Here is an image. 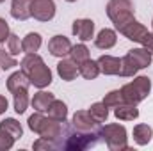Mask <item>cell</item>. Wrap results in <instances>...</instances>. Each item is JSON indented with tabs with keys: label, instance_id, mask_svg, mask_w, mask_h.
Segmentation results:
<instances>
[{
	"label": "cell",
	"instance_id": "17",
	"mask_svg": "<svg viewBox=\"0 0 153 151\" xmlns=\"http://www.w3.org/2000/svg\"><path fill=\"white\" fill-rule=\"evenodd\" d=\"M29 85H30V80H29V76L25 75L22 70L14 71L13 75L7 78V89H9V93H16L20 89H29Z\"/></svg>",
	"mask_w": 153,
	"mask_h": 151
},
{
	"label": "cell",
	"instance_id": "25",
	"mask_svg": "<svg viewBox=\"0 0 153 151\" xmlns=\"http://www.w3.org/2000/svg\"><path fill=\"white\" fill-rule=\"evenodd\" d=\"M89 114L93 115V119L96 123H105L109 117V107H105L103 101H96L89 107Z\"/></svg>",
	"mask_w": 153,
	"mask_h": 151
},
{
	"label": "cell",
	"instance_id": "32",
	"mask_svg": "<svg viewBox=\"0 0 153 151\" xmlns=\"http://www.w3.org/2000/svg\"><path fill=\"white\" fill-rule=\"evenodd\" d=\"M32 148H34V150H57L52 141H46V139H43V137H39L38 141L34 142Z\"/></svg>",
	"mask_w": 153,
	"mask_h": 151
},
{
	"label": "cell",
	"instance_id": "2",
	"mask_svg": "<svg viewBox=\"0 0 153 151\" xmlns=\"http://www.w3.org/2000/svg\"><path fill=\"white\" fill-rule=\"evenodd\" d=\"M20 66H22V71L29 76L30 84H34L36 87L45 89L52 84V71L38 53H27Z\"/></svg>",
	"mask_w": 153,
	"mask_h": 151
},
{
	"label": "cell",
	"instance_id": "6",
	"mask_svg": "<svg viewBox=\"0 0 153 151\" xmlns=\"http://www.w3.org/2000/svg\"><path fill=\"white\" fill-rule=\"evenodd\" d=\"M150 93H152V80L148 76H137V78H134L132 82H128L121 87L123 100L128 101V103H134V105L146 100Z\"/></svg>",
	"mask_w": 153,
	"mask_h": 151
},
{
	"label": "cell",
	"instance_id": "8",
	"mask_svg": "<svg viewBox=\"0 0 153 151\" xmlns=\"http://www.w3.org/2000/svg\"><path fill=\"white\" fill-rule=\"evenodd\" d=\"M107 16L116 27L134 18V4L130 0H111L107 4Z\"/></svg>",
	"mask_w": 153,
	"mask_h": 151
},
{
	"label": "cell",
	"instance_id": "28",
	"mask_svg": "<svg viewBox=\"0 0 153 151\" xmlns=\"http://www.w3.org/2000/svg\"><path fill=\"white\" fill-rule=\"evenodd\" d=\"M125 100H123V94H121V91H111L109 94H105V98H103V103H105V107H109V109H116L119 103H123Z\"/></svg>",
	"mask_w": 153,
	"mask_h": 151
},
{
	"label": "cell",
	"instance_id": "18",
	"mask_svg": "<svg viewBox=\"0 0 153 151\" xmlns=\"http://www.w3.org/2000/svg\"><path fill=\"white\" fill-rule=\"evenodd\" d=\"M116 41H117V36H116V32L112 29H103V30H100V34L94 38V44L100 48V50H109V48H112L116 44Z\"/></svg>",
	"mask_w": 153,
	"mask_h": 151
},
{
	"label": "cell",
	"instance_id": "11",
	"mask_svg": "<svg viewBox=\"0 0 153 151\" xmlns=\"http://www.w3.org/2000/svg\"><path fill=\"white\" fill-rule=\"evenodd\" d=\"M73 128L80 132H98V123L93 119L89 110H78L73 115Z\"/></svg>",
	"mask_w": 153,
	"mask_h": 151
},
{
	"label": "cell",
	"instance_id": "33",
	"mask_svg": "<svg viewBox=\"0 0 153 151\" xmlns=\"http://www.w3.org/2000/svg\"><path fill=\"white\" fill-rule=\"evenodd\" d=\"M9 34H11V32H9V25H7V21H5L4 18H0V44L7 41Z\"/></svg>",
	"mask_w": 153,
	"mask_h": 151
},
{
	"label": "cell",
	"instance_id": "19",
	"mask_svg": "<svg viewBox=\"0 0 153 151\" xmlns=\"http://www.w3.org/2000/svg\"><path fill=\"white\" fill-rule=\"evenodd\" d=\"M55 98H53V94L52 93H46V91H39L38 94H34V98H32V107L36 109V112H46L48 110V107H50V103L53 101Z\"/></svg>",
	"mask_w": 153,
	"mask_h": 151
},
{
	"label": "cell",
	"instance_id": "31",
	"mask_svg": "<svg viewBox=\"0 0 153 151\" xmlns=\"http://www.w3.org/2000/svg\"><path fill=\"white\" fill-rule=\"evenodd\" d=\"M14 137H11L7 132H4V130H0V151H7L13 148V144H14Z\"/></svg>",
	"mask_w": 153,
	"mask_h": 151
},
{
	"label": "cell",
	"instance_id": "37",
	"mask_svg": "<svg viewBox=\"0 0 153 151\" xmlns=\"http://www.w3.org/2000/svg\"><path fill=\"white\" fill-rule=\"evenodd\" d=\"M152 27H153V20H152Z\"/></svg>",
	"mask_w": 153,
	"mask_h": 151
},
{
	"label": "cell",
	"instance_id": "13",
	"mask_svg": "<svg viewBox=\"0 0 153 151\" xmlns=\"http://www.w3.org/2000/svg\"><path fill=\"white\" fill-rule=\"evenodd\" d=\"M11 14L13 18L25 21L32 16V0H13L11 4Z\"/></svg>",
	"mask_w": 153,
	"mask_h": 151
},
{
	"label": "cell",
	"instance_id": "16",
	"mask_svg": "<svg viewBox=\"0 0 153 151\" xmlns=\"http://www.w3.org/2000/svg\"><path fill=\"white\" fill-rule=\"evenodd\" d=\"M114 115L119 121H134V119L139 117V110H137V107L134 103L123 101L114 109Z\"/></svg>",
	"mask_w": 153,
	"mask_h": 151
},
{
	"label": "cell",
	"instance_id": "3",
	"mask_svg": "<svg viewBox=\"0 0 153 151\" xmlns=\"http://www.w3.org/2000/svg\"><path fill=\"white\" fill-rule=\"evenodd\" d=\"M152 55L153 53L148 52L144 46L130 50L121 59V73H119V76H134L137 71L148 68L152 64Z\"/></svg>",
	"mask_w": 153,
	"mask_h": 151
},
{
	"label": "cell",
	"instance_id": "29",
	"mask_svg": "<svg viewBox=\"0 0 153 151\" xmlns=\"http://www.w3.org/2000/svg\"><path fill=\"white\" fill-rule=\"evenodd\" d=\"M14 66H18L16 59H14L13 55L5 53V52L0 48V68H2V70H11V68H14Z\"/></svg>",
	"mask_w": 153,
	"mask_h": 151
},
{
	"label": "cell",
	"instance_id": "30",
	"mask_svg": "<svg viewBox=\"0 0 153 151\" xmlns=\"http://www.w3.org/2000/svg\"><path fill=\"white\" fill-rule=\"evenodd\" d=\"M7 46H9L11 55H18L20 52H23V50H22V41H20V38H18L16 34H9V38H7Z\"/></svg>",
	"mask_w": 153,
	"mask_h": 151
},
{
	"label": "cell",
	"instance_id": "26",
	"mask_svg": "<svg viewBox=\"0 0 153 151\" xmlns=\"http://www.w3.org/2000/svg\"><path fill=\"white\" fill-rule=\"evenodd\" d=\"M29 89H20L16 93H13V98H14V110L18 114H23L27 110V105H29Z\"/></svg>",
	"mask_w": 153,
	"mask_h": 151
},
{
	"label": "cell",
	"instance_id": "27",
	"mask_svg": "<svg viewBox=\"0 0 153 151\" xmlns=\"http://www.w3.org/2000/svg\"><path fill=\"white\" fill-rule=\"evenodd\" d=\"M70 55H71V59L75 61L76 66H78V64H82V62H85L89 59V50H87L85 44H75V46H71Z\"/></svg>",
	"mask_w": 153,
	"mask_h": 151
},
{
	"label": "cell",
	"instance_id": "10",
	"mask_svg": "<svg viewBox=\"0 0 153 151\" xmlns=\"http://www.w3.org/2000/svg\"><path fill=\"white\" fill-rule=\"evenodd\" d=\"M48 52L53 55V57H66L70 55L71 52V43L66 36H53V38L48 41Z\"/></svg>",
	"mask_w": 153,
	"mask_h": 151
},
{
	"label": "cell",
	"instance_id": "9",
	"mask_svg": "<svg viewBox=\"0 0 153 151\" xmlns=\"http://www.w3.org/2000/svg\"><path fill=\"white\" fill-rule=\"evenodd\" d=\"M32 16L38 21H50L55 16L53 0H32Z\"/></svg>",
	"mask_w": 153,
	"mask_h": 151
},
{
	"label": "cell",
	"instance_id": "12",
	"mask_svg": "<svg viewBox=\"0 0 153 151\" xmlns=\"http://www.w3.org/2000/svg\"><path fill=\"white\" fill-rule=\"evenodd\" d=\"M73 34L80 41H89L94 34V21L87 18H80L73 21Z\"/></svg>",
	"mask_w": 153,
	"mask_h": 151
},
{
	"label": "cell",
	"instance_id": "23",
	"mask_svg": "<svg viewBox=\"0 0 153 151\" xmlns=\"http://www.w3.org/2000/svg\"><path fill=\"white\" fill-rule=\"evenodd\" d=\"M41 46V36L38 32H29L22 41V50L25 53H36Z\"/></svg>",
	"mask_w": 153,
	"mask_h": 151
},
{
	"label": "cell",
	"instance_id": "21",
	"mask_svg": "<svg viewBox=\"0 0 153 151\" xmlns=\"http://www.w3.org/2000/svg\"><path fill=\"white\" fill-rule=\"evenodd\" d=\"M153 137V130L152 126L148 124H137L134 128V141L139 144V146H146Z\"/></svg>",
	"mask_w": 153,
	"mask_h": 151
},
{
	"label": "cell",
	"instance_id": "38",
	"mask_svg": "<svg viewBox=\"0 0 153 151\" xmlns=\"http://www.w3.org/2000/svg\"><path fill=\"white\" fill-rule=\"evenodd\" d=\"M0 70H2V68H0Z\"/></svg>",
	"mask_w": 153,
	"mask_h": 151
},
{
	"label": "cell",
	"instance_id": "24",
	"mask_svg": "<svg viewBox=\"0 0 153 151\" xmlns=\"http://www.w3.org/2000/svg\"><path fill=\"white\" fill-rule=\"evenodd\" d=\"M46 112H48L50 117H53V119L66 121V117H68V107H66L64 101H61V100H53V101L50 103V107H48Z\"/></svg>",
	"mask_w": 153,
	"mask_h": 151
},
{
	"label": "cell",
	"instance_id": "1",
	"mask_svg": "<svg viewBox=\"0 0 153 151\" xmlns=\"http://www.w3.org/2000/svg\"><path fill=\"white\" fill-rule=\"evenodd\" d=\"M29 128L34 133H38L39 137L52 141L57 150H62L64 137L70 130L66 121H59V119H53L50 115L46 117V115H43V112H36L29 117Z\"/></svg>",
	"mask_w": 153,
	"mask_h": 151
},
{
	"label": "cell",
	"instance_id": "7",
	"mask_svg": "<svg viewBox=\"0 0 153 151\" xmlns=\"http://www.w3.org/2000/svg\"><path fill=\"white\" fill-rule=\"evenodd\" d=\"M100 137H103L107 148L111 151H121L128 150L126 144V128L123 124H105L100 128Z\"/></svg>",
	"mask_w": 153,
	"mask_h": 151
},
{
	"label": "cell",
	"instance_id": "34",
	"mask_svg": "<svg viewBox=\"0 0 153 151\" xmlns=\"http://www.w3.org/2000/svg\"><path fill=\"white\" fill-rule=\"evenodd\" d=\"M7 105H9V103H7V100H5L4 96H0V115L7 110Z\"/></svg>",
	"mask_w": 153,
	"mask_h": 151
},
{
	"label": "cell",
	"instance_id": "4",
	"mask_svg": "<svg viewBox=\"0 0 153 151\" xmlns=\"http://www.w3.org/2000/svg\"><path fill=\"white\" fill-rule=\"evenodd\" d=\"M119 30V34H123L126 39L143 44L148 52L153 53V32H150L143 23H139L135 18H130L128 21L121 23L119 27H116Z\"/></svg>",
	"mask_w": 153,
	"mask_h": 151
},
{
	"label": "cell",
	"instance_id": "15",
	"mask_svg": "<svg viewBox=\"0 0 153 151\" xmlns=\"http://www.w3.org/2000/svg\"><path fill=\"white\" fill-rule=\"evenodd\" d=\"M57 73H59V76H61L62 80L71 82V80H75L76 75H78V66H76V62L73 59H64V57H62V61L57 64Z\"/></svg>",
	"mask_w": 153,
	"mask_h": 151
},
{
	"label": "cell",
	"instance_id": "36",
	"mask_svg": "<svg viewBox=\"0 0 153 151\" xmlns=\"http://www.w3.org/2000/svg\"><path fill=\"white\" fill-rule=\"evenodd\" d=\"M2 2H5V0H0V4H2Z\"/></svg>",
	"mask_w": 153,
	"mask_h": 151
},
{
	"label": "cell",
	"instance_id": "5",
	"mask_svg": "<svg viewBox=\"0 0 153 151\" xmlns=\"http://www.w3.org/2000/svg\"><path fill=\"white\" fill-rule=\"evenodd\" d=\"M96 137H100V130L98 132H80L73 126H70V130L64 137V142H62V150L82 151L87 148H93L98 142Z\"/></svg>",
	"mask_w": 153,
	"mask_h": 151
},
{
	"label": "cell",
	"instance_id": "14",
	"mask_svg": "<svg viewBox=\"0 0 153 151\" xmlns=\"http://www.w3.org/2000/svg\"><path fill=\"white\" fill-rule=\"evenodd\" d=\"M100 71L103 75H119L121 73V59L112 57V55H102L98 61Z\"/></svg>",
	"mask_w": 153,
	"mask_h": 151
},
{
	"label": "cell",
	"instance_id": "20",
	"mask_svg": "<svg viewBox=\"0 0 153 151\" xmlns=\"http://www.w3.org/2000/svg\"><path fill=\"white\" fill-rule=\"evenodd\" d=\"M78 73L84 76L85 80H94L96 76L100 75V66H98V62H96V61L87 59L85 62L78 64Z\"/></svg>",
	"mask_w": 153,
	"mask_h": 151
},
{
	"label": "cell",
	"instance_id": "22",
	"mask_svg": "<svg viewBox=\"0 0 153 151\" xmlns=\"http://www.w3.org/2000/svg\"><path fill=\"white\" fill-rule=\"evenodd\" d=\"M0 130L7 132V133H9L11 137H14L16 141L23 135V128H22V124H20L16 119H13V117H7V119L0 121Z\"/></svg>",
	"mask_w": 153,
	"mask_h": 151
},
{
	"label": "cell",
	"instance_id": "35",
	"mask_svg": "<svg viewBox=\"0 0 153 151\" xmlns=\"http://www.w3.org/2000/svg\"><path fill=\"white\" fill-rule=\"evenodd\" d=\"M66 2H76V0H66Z\"/></svg>",
	"mask_w": 153,
	"mask_h": 151
}]
</instances>
